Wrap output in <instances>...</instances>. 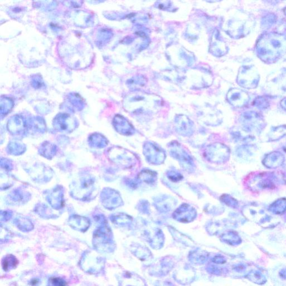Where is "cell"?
<instances>
[{
	"mask_svg": "<svg viewBox=\"0 0 286 286\" xmlns=\"http://www.w3.org/2000/svg\"><path fill=\"white\" fill-rule=\"evenodd\" d=\"M105 204L108 209H115L122 205V201L118 193L113 189L106 191L105 192Z\"/></svg>",
	"mask_w": 286,
	"mask_h": 286,
	"instance_id": "13",
	"label": "cell"
},
{
	"mask_svg": "<svg viewBox=\"0 0 286 286\" xmlns=\"http://www.w3.org/2000/svg\"><path fill=\"white\" fill-rule=\"evenodd\" d=\"M121 283L122 286H145L142 278L131 273L125 274Z\"/></svg>",
	"mask_w": 286,
	"mask_h": 286,
	"instance_id": "15",
	"label": "cell"
},
{
	"mask_svg": "<svg viewBox=\"0 0 286 286\" xmlns=\"http://www.w3.org/2000/svg\"><path fill=\"white\" fill-rule=\"evenodd\" d=\"M169 153L172 157L179 162L182 168L188 172L195 170V163L185 148L178 142H173L169 145Z\"/></svg>",
	"mask_w": 286,
	"mask_h": 286,
	"instance_id": "5",
	"label": "cell"
},
{
	"mask_svg": "<svg viewBox=\"0 0 286 286\" xmlns=\"http://www.w3.org/2000/svg\"><path fill=\"white\" fill-rule=\"evenodd\" d=\"M247 278L249 280L258 285H263L265 284L266 282V278L263 276L261 273L257 270L252 271L247 275Z\"/></svg>",
	"mask_w": 286,
	"mask_h": 286,
	"instance_id": "19",
	"label": "cell"
},
{
	"mask_svg": "<svg viewBox=\"0 0 286 286\" xmlns=\"http://www.w3.org/2000/svg\"><path fill=\"white\" fill-rule=\"evenodd\" d=\"M285 157L279 151H273L267 154L263 161L264 166L268 168H277L284 164Z\"/></svg>",
	"mask_w": 286,
	"mask_h": 286,
	"instance_id": "11",
	"label": "cell"
},
{
	"mask_svg": "<svg viewBox=\"0 0 286 286\" xmlns=\"http://www.w3.org/2000/svg\"><path fill=\"white\" fill-rule=\"evenodd\" d=\"M137 209L141 213L148 214L150 211V206L149 203L146 200H142L139 202L137 206Z\"/></svg>",
	"mask_w": 286,
	"mask_h": 286,
	"instance_id": "28",
	"label": "cell"
},
{
	"mask_svg": "<svg viewBox=\"0 0 286 286\" xmlns=\"http://www.w3.org/2000/svg\"><path fill=\"white\" fill-rule=\"evenodd\" d=\"M137 180L148 184H153L157 180V173L151 170L144 169L139 173Z\"/></svg>",
	"mask_w": 286,
	"mask_h": 286,
	"instance_id": "16",
	"label": "cell"
},
{
	"mask_svg": "<svg viewBox=\"0 0 286 286\" xmlns=\"http://www.w3.org/2000/svg\"><path fill=\"white\" fill-rule=\"evenodd\" d=\"M111 154L112 160L115 163L125 168H131L136 163V155L128 150L119 148H115L111 151Z\"/></svg>",
	"mask_w": 286,
	"mask_h": 286,
	"instance_id": "7",
	"label": "cell"
},
{
	"mask_svg": "<svg viewBox=\"0 0 286 286\" xmlns=\"http://www.w3.org/2000/svg\"><path fill=\"white\" fill-rule=\"evenodd\" d=\"M16 259H14V257L13 256H7L5 259L3 260L2 261V267L3 269L4 270L9 269L10 267V269L12 268V267H14L13 265L16 266L17 265V263L16 262Z\"/></svg>",
	"mask_w": 286,
	"mask_h": 286,
	"instance_id": "26",
	"label": "cell"
},
{
	"mask_svg": "<svg viewBox=\"0 0 286 286\" xmlns=\"http://www.w3.org/2000/svg\"><path fill=\"white\" fill-rule=\"evenodd\" d=\"M175 128L179 135L190 136L194 133V125L190 119L184 115H178L175 118Z\"/></svg>",
	"mask_w": 286,
	"mask_h": 286,
	"instance_id": "9",
	"label": "cell"
},
{
	"mask_svg": "<svg viewBox=\"0 0 286 286\" xmlns=\"http://www.w3.org/2000/svg\"><path fill=\"white\" fill-rule=\"evenodd\" d=\"M22 286H65V282L59 278H48L42 273H27L22 277Z\"/></svg>",
	"mask_w": 286,
	"mask_h": 286,
	"instance_id": "2",
	"label": "cell"
},
{
	"mask_svg": "<svg viewBox=\"0 0 286 286\" xmlns=\"http://www.w3.org/2000/svg\"><path fill=\"white\" fill-rule=\"evenodd\" d=\"M243 214L245 218L249 220L257 222L260 225L268 226L273 220V218L269 213V212L266 208L258 203H251L244 206Z\"/></svg>",
	"mask_w": 286,
	"mask_h": 286,
	"instance_id": "1",
	"label": "cell"
},
{
	"mask_svg": "<svg viewBox=\"0 0 286 286\" xmlns=\"http://www.w3.org/2000/svg\"><path fill=\"white\" fill-rule=\"evenodd\" d=\"M220 200L221 202L224 203L225 205L231 207L232 208H236L238 206V202L235 199L232 198L231 196L228 195H222Z\"/></svg>",
	"mask_w": 286,
	"mask_h": 286,
	"instance_id": "24",
	"label": "cell"
},
{
	"mask_svg": "<svg viewBox=\"0 0 286 286\" xmlns=\"http://www.w3.org/2000/svg\"><path fill=\"white\" fill-rule=\"evenodd\" d=\"M167 177H168L170 181L175 182V183L181 181L183 178V175L176 170H170L167 172Z\"/></svg>",
	"mask_w": 286,
	"mask_h": 286,
	"instance_id": "27",
	"label": "cell"
},
{
	"mask_svg": "<svg viewBox=\"0 0 286 286\" xmlns=\"http://www.w3.org/2000/svg\"><path fill=\"white\" fill-rule=\"evenodd\" d=\"M70 222L72 226L80 228L81 229L88 227L89 222L86 218L80 217H73L70 218Z\"/></svg>",
	"mask_w": 286,
	"mask_h": 286,
	"instance_id": "20",
	"label": "cell"
},
{
	"mask_svg": "<svg viewBox=\"0 0 286 286\" xmlns=\"http://www.w3.org/2000/svg\"><path fill=\"white\" fill-rule=\"evenodd\" d=\"M145 236L149 241L151 247H162L163 243V234L160 229L155 228L153 230H147Z\"/></svg>",
	"mask_w": 286,
	"mask_h": 286,
	"instance_id": "12",
	"label": "cell"
},
{
	"mask_svg": "<svg viewBox=\"0 0 286 286\" xmlns=\"http://www.w3.org/2000/svg\"><path fill=\"white\" fill-rule=\"evenodd\" d=\"M177 201L169 195H162L157 197L154 200L153 205L161 213H169L177 205Z\"/></svg>",
	"mask_w": 286,
	"mask_h": 286,
	"instance_id": "10",
	"label": "cell"
},
{
	"mask_svg": "<svg viewBox=\"0 0 286 286\" xmlns=\"http://www.w3.org/2000/svg\"><path fill=\"white\" fill-rule=\"evenodd\" d=\"M277 177L273 173H261L251 177L248 181V186L254 191H261L273 188L277 183Z\"/></svg>",
	"mask_w": 286,
	"mask_h": 286,
	"instance_id": "3",
	"label": "cell"
},
{
	"mask_svg": "<svg viewBox=\"0 0 286 286\" xmlns=\"http://www.w3.org/2000/svg\"><path fill=\"white\" fill-rule=\"evenodd\" d=\"M269 213L275 215H280L286 212V199H280L271 204L269 208Z\"/></svg>",
	"mask_w": 286,
	"mask_h": 286,
	"instance_id": "17",
	"label": "cell"
},
{
	"mask_svg": "<svg viewBox=\"0 0 286 286\" xmlns=\"http://www.w3.org/2000/svg\"><path fill=\"white\" fill-rule=\"evenodd\" d=\"M115 127L118 132L125 135H131L135 133V129L133 126L123 118H117Z\"/></svg>",
	"mask_w": 286,
	"mask_h": 286,
	"instance_id": "14",
	"label": "cell"
},
{
	"mask_svg": "<svg viewBox=\"0 0 286 286\" xmlns=\"http://www.w3.org/2000/svg\"><path fill=\"white\" fill-rule=\"evenodd\" d=\"M143 154L147 161L154 165L162 164L166 157L165 151L151 142H147L144 144Z\"/></svg>",
	"mask_w": 286,
	"mask_h": 286,
	"instance_id": "6",
	"label": "cell"
},
{
	"mask_svg": "<svg viewBox=\"0 0 286 286\" xmlns=\"http://www.w3.org/2000/svg\"><path fill=\"white\" fill-rule=\"evenodd\" d=\"M136 250H137L136 255L140 260H146L148 258H150L151 255L149 250L142 246H139V247H137Z\"/></svg>",
	"mask_w": 286,
	"mask_h": 286,
	"instance_id": "25",
	"label": "cell"
},
{
	"mask_svg": "<svg viewBox=\"0 0 286 286\" xmlns=\"http://www.w3.org/2000/svg\"><path fill=\"white\" fill-rule=\"evenodd\" d=\"M286 135V128H278L271 132L269 135V140L277 141Z\"/></svg>",
	"mask_w": 286,
	"mask_h": 286,
	"instance_id": "22",
	"label": "cell"
},
{
	"mask_svg": "<svg viewBox=\"0 0 286 286\" xmlns=\"http://www.w3.org/2000/svg\"><path fill=\"white\" fill-rule=\"evenodd\" d=\"M197 217V211L194 207L188 203H183L174 212L173 218L182 222L194 221Z\"/></svg>",
	"mask_w": 286,
	"mask_h": 286,
	"instance_id": "8",
	"label": "cell"
},
{
	"mask_svg": "<svg viewBox=\"0 0 286 286\" xmlns=\"http://www.w3.org/2000/svg\"><path fill=\"white\" fill-rule=\"evenodd\" d=\"M113 220L118 224L128 225L131 223L132 218L125 214H118L113 217Z\"/></svg>",
	"mask_w": 286,
	"mask_h": 286,
	"instance_id": "21",
	"label": "cell"
},
{
	"mask_svg": "<svg viewBox=\"0 0 286 286\" xmlns=\"http://www.w3.org/2000/svg\"><path fill=\"white\" fill-rule=\"evenodd\" d=\"M205 252L196 251L194 253L189 255L190 256L191 260L194 262H198L199 263H203L206 261L207 254H205Z\"/></svg>",
	"mask_w": 286,
	"mask_h": 286,
	"instance_id": "23",
	"label": "cell"
},
{
	"mask_svg": "<svg viewBox=\"0 0 286 286\" xmlns=\"http://www.w3.org/2000/svg\"><path fill=\"white\" fill-rule=\"evenodd\" d=\"M230 155L229 148L220 143L209 145L204 151V155L211 163L221 164L229 160Z\"/></svg>",
	"mask_w": 286,
	"mask_h": 286,
	"instance_id": "4",
	"label": "cell"
},
{
	"mask_svg": "<svg viewBox=\"0 0 286 286\" xmlns=\"http://www.w3.org/2000/svg\"><path fill=\"white\" fill-rule=\"evenodd\" d=\"M221 239L224 242L231 245L239 244L241 239L237 234L234 232H226L221 236Z\"/></svg>",
	"mask_w": 286,
	"mask_h": 286,
	"instance_id": "18",
	"label": "cell"
}]
</instances>
